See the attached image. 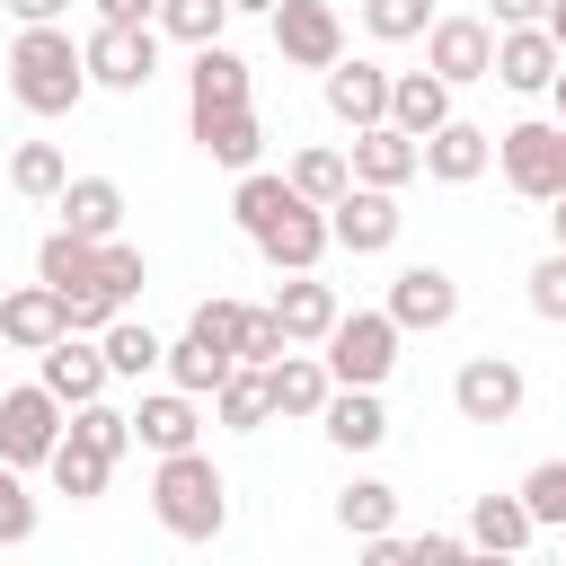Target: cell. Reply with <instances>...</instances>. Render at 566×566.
<instances>
[{"instance_id": "cell-1", "label": "cell", "mask_w": 566, "mask_h": 566, "mask_svg": "<svg viewBox=\"0 0 566 566\" xmlns=\"http://www.w3.org/2000/svg\"><path fill=\"white\" fill-rule=\"evenodd\" d=\"M150 513L168 539H195V548L221 539L230 531V478L212 469V451H168L150 469Z\"/></svg>"}, {"instance_id": "cell-2", "label": "cell", "mask_w": 566, "mask_h": 566, "mask_svg": "<svg viewBox=\"0 0 566 566\" xmlns=\"http://www.w3.org/2000/svg\"><path fill=\"white\" fill-rule=\"evenodd\" d=\"M9 97L27 115H71L88 97V53L71 44V27H18V44H9Z\"/></svg>"}, {"instance_id": "cell-3", "label": "cell", "mask_w": 566, "mask_h": 566, "mask_svg": "<svg viewBox=\"0 0 566 566\" xmlns=\"http://www.w3.org/2000/svg\"><path fill=\"white\" fill-rule=\"evenodd\" d=\"M398 318L389 310H345L336 327H327V345H318V363L336 371V389H380L389 371H398Z\"/></svg>"}, {"instance_id": "cell-4", "label": "cell", "mask_w": 566, "mask_h": 566, "mask_svg": "<svg viewBox=\"0 0 566 566\" xmlns=\"http://www.w3.org/2000/svg\"><path fill=\"white\" fill-rule=\"evenodd\" d=\"M495 168L522 203H557L566 195V124L557 115H531V124H504L495 133Z\"/></svg>"}, {"instance_id": "cell-5", "label": "cell", "mask_w": 566, "mask_h": 566, "mask_svg": "<svg viewBox=\"0 0 566 566\" xmlns=\"http://www.w3.org/2000/svg\"><path fill=\"white\" fill-rule=\"evenodd\" d=\"M62 416H71V407H62L44 380L0 389V460H9V469H44V460H53V442L71 433Z\"/></svg>"}, {"instance_id": "cell-6", "label": "cell", "mask_w": 566, "mask_h": 566, "mask_svg": "<svg viewBox=\"0 0 566 566\" xmlns=\"http://www.w3.org/2000/svg\"><path fill=\"white\" fill-rule=\"evenodd\" d=\"M522 398H531V380H522L513 354H469V363L451 371V407H460V424H513Z\"/></svg>"}, {"instance_id": "cell-7", "label": "cell", "mask_w": 566, "mask_h": 566, "mask_svg": "<svg viewBox=\"0 0 566 566\" xmlns=\"http://www.w3.org/2000/svg\"><path fill=\"white\" fill-rule=\"evenodd\" d=\"M80 53H88V88L133 97V88H150V71H159V27H88Z\"/></svg>"}, {"instance_id": "cell-8", "label": "cell", "mask_w": 566, "mask_h": 566, "mask_svg": "<svg viewBox=\"0 0 566 566\" xmlns=\"http://www.w3.org/2000/svg\"><path fill=\"white\" fill-rule=\"evenodd\" d=\"M274 53H283L292 71H336V62H345V18H336L327 0H283V9H274Z\"/></svg>"}, {"instance_id": "cell-9", "label": "cell", "mask_w": 566, "mask_h": 566, "mask_svg": "<svg viewBox=\"0 0 566 566\" xmlns=\"http://www.w3.org/2000/svg\"><path fill=\"white\" fill-rule=\"evenodd\" d=\"M424 71H442L451 88L495 80V27L486 18H433L424 27Z\"/></svg>"}, {"instance_id": "cell-10", "label": "cell", "mask_w": 566, "mask_h": 566, "mask_svg": "<svg viewBox=\"0 0 566 566\" xmlns=\"http://www.w3.org/2000/svg\"><path fill=\"white\" fill-rule=\"evenodd\" d=\"M398 195L389 186H345V203H327V230H336V248L345 256H380V248H398Z\"/></svg>"}, {"instance_id": "cell-11", "label": "cell", "mask_w": 566, "mask_h": 566, "mask_svg": "<svg viewBox=\"0 0 566 566\" xmlns=\"http://www.w3.org/2000/svg\"><path fill=\"white\" fill-rule=\"evenodd\" d=\"M35 380H44L62 407H88V398H106L115 371H106V345H97V336H53V345L35 354Z\"/></svg>"}, {"instance_id": "cell-12", "label": "cell", "mask_w": 566, "mask_h": 566, "mask_svg": "<svg viewBox=\"0 0 566 566\" xmlns=\"http://www.w3.org/2000/svg\"><path fill=\"white\" fill-rule=\"evenodd\" d=\"M53 336H71V301H62L53 283H18V292H0V345L44 354Z\"/></svg>"}, {"instance_id": "cell-13", "label": "cell", "mask_w": 566, "mask_h": 566, "mask_svg": "<svg viewBox=\"0 0 566 566\" xmlns=\"http://www.w3.org/2000/svg\"><path fill=\"white\" fill-rule=\"evenodd\" d=\"M557 71H566V53H557L548 27H504V35H495V80H504L513 97H548Z\"/></svg>"}, {"instance_id": "cell-14", "label": "cell", "mask_w": 566, "mask_h": 566, "mask_svg": "<svg viewBox=\"0 0 566 566\" xmlns=\"http://www.w3.org/2000/svg\"><path fill=\"white\" fill-rule=\"evenodd\" d=\"M327 80V115L336 124H354V133H371V124H389V80L398 71H380V62H336V71H318Z\"/></svg>"}, {"instance_id": "cell-15", "label": "cell", "mask_w": 566, "mask_h": 566, "mask_svg": "<svg viewBox=\"0 0 566 566\" xmlns=\"http://www.w3.org/2000/svg\"><path fill=\"white\" fill-rule=\"evenodd\" d=\"M336 248V230H327V212L318 203H292L274 230H256V256L274 265V274H318V256Z\"/></svg>"}, {"instance_id": "cell-16", "label": "cell", "mask_w": 566, "mask_h": 566, "mask_svg": "<svg viewBox=\"0 0 566 566\" xmlns=\"http://www.w3.org/2000/svg\"><path fill=\"white\" fill-rule=\"evenodd\" d=\"M389 318L433 336V327H451V318H460V283H451L442 265H398V274H389Z\"/></svg>"}, {"instance_id": "cell-17", "label": "cell", "mask_w": 566, "mask_h": 566, "mask_svg": "<svg viewBox=\"0 0 566 566\" xmlns=\"http://www.w3.org/2000/svg\"><path fill=\"white\" fill-rule=\"evenodd\" d=\"M133 442L142 451H203V398H186V389H150L142 407H133Z\"/></svg>"}, {"instance_id": "cell-18", "label": "cell", "mask_w": 566, "mask_h": 566, "mask_svg": "<svg viewBox=\"0 0 566 566\" xmlns=\"http://www.w3.org/2000/svg\"><path fill=\"white\" fill-rule=\"evenodd\" d=\"M354 186H407V177H424V142L416 133H398V124H371V133H354Z\"/></svg>"}, {"instance_id": "cell-19", "label": "cell", "mask_w": 566, "mask_h": 566, "mask_svg": "<svg viewBox=\"0 0 566 566\" xmlns=\"http://www.w3.org/2000/svg\"><path fill=\"white\" fill-rule=\"evenodd\" d=\"M265 398H274V416H292V424H318L327 416V398H336V371L318 363V354H283L274 371H265Z\"/></svg>"}, {"instance_id": "cell-20", "label": "cell", "mask_w": 566, "mask_h": 566, "mask_svg": "<svg viewBox=\"0 0 566 566\" xmlns=\"http://www.w3.org/2000/svg\"><path fill=\"white\" fill-rule=\"evenodd\" d=\"M230 106H248V62L230 44H195V62H186V115H230Z\"/></svg>"}, {"instance_id": "cell-21", "label": "cell", "mask_w": 566, "mask_h": 566, "mask_svg": "<svg viewBox=\"0 0 566 566\" xmlns=\"http://www.w3.org/2000/svg\"><path fill=\"white\" fill-rule=\"evenodd\" d=\"M486 168H495V133H486V124L451 115L442 133H424V177H442V186H469V177H486Z\"/></svg>"}, {"instance_id": "cell-22", "label": "cell", "mask_w": 566, "mask_h": 566, "mask_svg": "<svg viewBox=\"0 0 566 566\" xmlns=\"http://www.w3.org/2000/svg\"><path fill=\"white\" fill-rule=\"evenodd\" d=\"M265 310H274V318H283V336H292V345H327V327H336V318H345V310H336V292H327V283H318V274H283V283H274V301H265Z\"/></svg>"}, {"instance_id": "cell-23", "label": "cell", "mask_w": 566, "mask_h": 566, "mask_svg": "<svg viewBox=\"0 0 566 566\" xmlns=\"http://www.w3.org/2000/svg\"><path fill=\"white\" fill-rule=\"evenodd\" d=\"M53 212H62V230H80V239H124V186H115V177H71V186L53 195Z\"/></svg>"}, {"instance_id": "cell-24", "label": "cell", "mask_w": 566, "mask_h": 566, "mask_svg": "<svg viewBox=\"0 0 566 566\" xmlns=\"http://www.w3.org/2000/svg\"><path fill=\"white\" fill-rule=\"evenodd\" d=\"M389 124L416 133V142L442 133V124H451V80H442V71H398V80H389Z\"/></svg>"}, {"instance_id": "cell-25", "label": "cell", "mask_w": 566, "mask_h": 566, "mask_svg": "<svg viewBox=\"0 0 566 566\" xmlns=\"http://www.w3.org/2000/svg\"><path fill=\"white\" fill-rule=\"evenodd\" d=\"M195 150L212 159V168H256V150H265V124H256V106H230V115H195Z\"/></svg>"}, {"instance_id": "cell-26", "label": "cell", "mask_w": 566, "mask_h": 566, "mask_svg": "<svg viewBox=\"0 0 566 566\" xmlns=\"http://www.w3.org/2000/svg\"><path fill=\"white\" fill-rule=\"evenodd\" d=\"M97 248H106V239H80V230H53V239L35 248V283H53L62 301H80V292H97Z\"/></svg>"}, {"instance_id": "cell-27", "label": "cell", "mask_w": 566, "mask_h": 566, "mask_svg": "<svg viewBox=\"0 0 566 566\" xmlns=\"http://www.w3.org/2000/svg\"><path fill=\"white\" fill-rule=\"evenodd\" d=\"M318 424H327L336 451H380V442H389V407H380V389H336Z\"/></svg>"}, {"instance_id": "cell-28", "label": "cell", "mask_w": 566, "mask_h": 566, "mask_svg": "<svg viewBox=\"0 0 566 566\" xmlns=\"http://www.w3.org/2000/svg\"><path fill=\"white\" fill-rule=\"evenodd\" d=\"M531 531H539V522H531V504H522V486H513V495H478V504H469V548H495V557H522V548H531Z\"/></svg>"}, {"instance_id": "cell-29", "label": "cell", "mask_w": 566, "mask_h": 566, "mask_svg": "<svg viewBox=\"0 0 566 566\" xmlns=\"http://www.w3.org/2000/svg\"><path fill=\"white\" fill-rule=\"evenodd\" d=\"M159 371H168V389H186V398H212V389L239 371V354H221L212 336H195V327H186V336L168 345V363H159Z\"/></svg>"}, {"instance_id": "cell-30", "label": "cell", "mask_w": 566, "mask_h": 566, "mask_svg": "<svg viewBox=\"0 0 566 566\" xmlns=\"http://www.w3.org/2000/svg\"><path fill=\"white\" fill-rule=\"evenodd\" d=\"M44 469H53V486H62L71 504H88V495H106V478H115V460H106V451H97L88 433H62Z\"/></svg>"}, {"instance_id": "cell-31", "label": "cell", "mask_w": 566, "mask_h": 566, "mask_svg": "<svg viewBox=\"0 0 566 566\" xmlns=\"http://www.w3.org/2000/svg\"><path fill=\"white\" fill-rule=\"evenodd\" d=\"M389 522H398V486H389V478H345V486H336V531L380 539Z\"/></svg>"}, {"instance_id": "cell-32", "label": "cell", "mask_w": 566, "mask_h": 566, "mask_svg": "<svg viewBox=\"0 0 566 566\" xmlns=\"http://www.w3.org/2000/svg\"><path fill=\"white\" fill-rule=\"evenodd\" d=\"M292 203H310V195H301L292 177H265V168H248V177H239V195H230V212H239V230H248V239H256V230H274Z\"/></svg>"}, {"instance_id": "cell-33", "label": "cell", "mask_w": 566, "mask_h": 566, "mask_svg": "<svg viewBox=\"0 0 566 566\" xmlns=\"http://www.w3.org/2000/svg\"><path fill=\"white\" fill-rule=\"evenodd\" d=\"M212 416H221L230 433H265V424H274V398H265V371H256V363H239V371H230V380L212 389Z\"/></svg>"}, {"instance_id": "cell-34", "label": "cell", "mask_w": 566, "mask_h": 566, "mask_svg": "<svg viewBox=\"0 0 566 566\" xmlns=\"http://www.w3.org/2000/svg\"><path fill=\"white\" fill-rule=\"evenodd\" d=\"M283 177H292V186H301V195L327 212V203H345V186H354V159H345V150H327V142H310V150H292V168H283Z\"/></svg>"}, {"instance_id": "cell-35", "label": "cell", "mask_w": 566, "mask_h": 566, "mask_svg": "<svg viewBox=\"0 0 566 566\" xmlns=\"http://www.w3.org/2000/svg\"><path fill=\"white\" fill-rule=\"evenodd\" d=\"M97 345H106V371H115V380H150V371L168 363V345H159V336H150L142 318H115V327H106Z\"/></svg>"}, {"instance_id": "cell-36", "label": "cell", "mask_w": 566, "mask_h": 566, "mask_svg": "<svg viewBox=\"0 0 566 566\" xmlns=\"http://www.w3.org/2000/svg\"><path fill=\"white\" fill-rule=\"evenodd\" d=\"M9 186H18L27 203H53V195L71 186V168H62L53 142H18V150H9Z\"/></svg>"}, {"instance_id": "cell-37", "label": "cell", "mask_w": 566, "mask_h": 566, "mask_svg": "<svg viewBox=\"0 0 566 566\" xmlns=\"http://www.w3.org/2000/svg\"><path fill=\"white\" fill-rule=\"evenodd\" d=\"M159 35H177V44H221V27H230V0H159V18H150Z\"/></svg>"}, {"instance_id": "cell-38", "label": "cell", "mask_w": 566, "mask_h": 566, "mask_svg": "<svg viewBox=\"0 0 566 566\" xmlns=\"http://www.w3.org/2000/svg\"><path fill=\"white\" fill-rule=\"evenodd\" d=\"M142 283H150L142 248H133V239H106V248H97V292H106L115 310H133V292H142Z\"/></svg>"}, {"instance_id": "cell-39", "label": "cell", "mask_w": 566, "mask_h": 566, "mask_svg": "<svg viewBox=\"0 0 566 566\" xmlns=\"http://www.w3.org/2000/svg\"><path fill=\"white\" fill-rule=\"evenodd\" d=\"M363 27H371L380 44H416V35L433 27V0H363Z\"/></svg>"}, {"instance_id": "cell-40", "label": "cell", "mask_w": 566, "mask_h": 566, "mask_svg": "<svg viewBox=\"0 0 566 566\" xmlns=\"http://www.w3.org/2000/svg\"><path fill=\"white\" fill-rule=\"evenodd\" d=\"M71 433H88L106 460H124L133 451V416L124 407H106V398H88V407H71Z\"/></svg>"}, {"instance_id": "cell-41", "label": "cell", "mask_w": 566, "mask_h": 566, "mask_svg": "<svg viewBox=\"0 0 566 566\" xmlns=\"http://www.w3.org/2000/svg\"><path fill=\"white\" fill-rule=\"evenodd\" d=\"M522 504H531L539 531H566V460H539V469L522 478Z\"/></svg>"}, {"instance_id": "cell-42", "label": "cell", "mask_w": 566, "mask_h": 566, "mask_svg": "<svg viewBox=\"0 0 566 566\" xmlns=\"http://www.w3.org/2000/svg\"><path fill=\"white\" fill-rule=\"evenodd\" d=\"M18 539H35V495H27V469L0 460V548H18Z\"/></svg>"}, {"instance_id": "cell-43", "label": "cell", "mask_w": 566, "mask_h": 566, "mask_svg": "<svg viewBox=\"0 0 566 566\" xmlns=\"http://www.w3.org/2000/svg\"><path fill=\"white\" fill-rule=\"evenodd\" d=\"M195 336H212L221 354H239V336H248V301H195V318H186Z\"/></svg>"}, {"instance_id": "cell-44", "label": "cell", "mask_w": 566, "mask_h": 566, "mask_svg": "<svg viewBox=\"0 0 566 566\" xmlns=\"http://www.w3.org/2000/svg\"><path fill=\"white\" fill-rule=\"evenodd\" d=\"M292 354V336H283V318L274 310H248V336H239V363H256V371H274Z\"/></svg>"}, {"instance_id": "cell-45", "label": "cell", "mask_w": 566, "mask_h": 566, "mask_svg": "<svg viewBox=\"0 0 566 566\" xmlns=\"http://www.w3.org/2000/svg\"><path fill=\"white\" fill-rule=\"evenodd\" d=\"M522 283H531V310L566 327V248H548V256H539V265H531Z\"/></svg>"}, {"instance_id": "cell-46", "label": "cell", "mask_w": 566, "mask_h": 566, "mask_svg": "<svg viewBox=\"0 0 566 566\" xmlns=\"http://www.w3.org/2000/svg\"><path fill=\"white\" fill-rule=\"evenodd\" d=\"M416 566H469V531H424L416 539Z\"/></svg>"}, {"instance_id": "cell-47", "label": "cell", "mask_w": 566, "mask_h": 566, "mask_svg": "<svg viewBox=\"0 0 566 566\" xmlns=\"http://www.w3.org/2000/svg\"><path fill=\"white\" fill-rule=\"evenodd\" d=\"M354 566H416V539H389V531H380V539H363Z\"/></svg>"}, {"instance_id": "cell-48", "label": "cell", "mask_w": 566, "mask_h": 566, "mask_svg": "<svg viewBox=\"0 0 566 566\" xmlns=\"http://www.w3.org/2000/svg\"><path fill=\"white\" fill-rule=\"evenodd\" d=\"M159 0H97V27H150Z\"/></svg>"}, {"instance_id": "cell-49", "label": "cell", "mask_w": 566, "mask_h": 566, "mask_svg": "<svg viewBox=\"0 0 566 566\" xmlns=\"http://www.w3.org/2000/svg\"><path fill=\"white\" fill-rule=\"evenodd\" d=\"M9 18H18V27H62L71 0H9Z\"/></svg>"}, {"instance_id": "cell-50", "label": "cell", "mask_w": 566, "mask_h": 566, "mask_svg": "<svg viewBox=\"0 0 566 566\" xmlns=\"http://www.w3.org/2000/svg\"><path fill=\"white\" fill-rule=\"evenodd\" d=\"M495 27H548V0H495Z\"/></svg>"}, {"instance_id": "cell-51", "label": "cell", "mask_w": 566, "mask_h": 566, "mask_svg": "<svg viewBox=\"0 0 566 566\" xmlns=\"http://www.w3.org/2000/svg\"><path fill=\"white\" fill-rule=\"evenodd\" d=\"M283 0H230V18H274Z\"/></svg>"}, {"instance_id": "cell-52", "label": "cell", "mask_w": 566, "mask_h": 566, "mask_svg": "<svg viewBox=\"0 0 566 566\" xmlns=\"http://www.w3.org/2000/svg\"><path fill=\"white\" fill-rule=\"evenodd\" d=\"M548 35H557V53H566V0H548Z\"/></svg>"}, {"instance_id": "cell-53", "label": "cell", "mask_w": 566, "mask_h": 566, "mask_svg": "<svg viewBox=\"0 0 566 566\" xmlns=\"http://www.w3.org/2000/svg\"><path fill=\"white\" fill-rule=\"evenodd\" d=\"M548 106H557V124H566V71H557V80H548Z\"/></svg>"}, {"instance_id": "cell-54", "label": "cell", "mask_w": 566, "mask_h": 566, "mask_svg": "<svg viewBox=\"0 0 566 566\" xmlns=\"http://www.w3.org/2000/svg\"><path fill=\"white\" fill-rule=\"evenodd\" d=\"M548 230H557V248H566V195H557V212H548Z\"/></svg>"}, {"instance_id": "cell-55", "label": "cell", "mask_w": 566, "mask_h": 566, "mask_svg": "<svg viewBox=\"0 0 566 566\" xmlns=\"http://www.w3.org/2000/svg\"><path fill=\"white\" fill-rule=\"evenodd\" d=\"M469 566H513V557H495V548H469Z\"/></svg>"}, {"instance_id": "cell-56", "label": "cell", "mask_w": 566, "mask_h": 566, "mask_svg": "<svg viewBox=\"0 0 566 566\" xmlns=\"http://www.w3.org/2000/svg\"><path fill=\"white\" fill-rule=\"evenodd\" d=\"M557 566H566V557H557Z\"/></svg>"}]
</instances>
